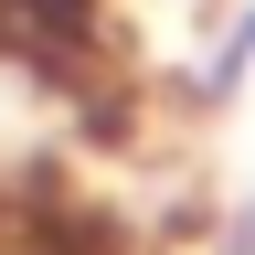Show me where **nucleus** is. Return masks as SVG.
I'll return each mask as SVG.
<instances>
[{
    "instance_id": "nucleus-2",
    "label": "nucleus",
    "mask_w": 255,
    "mask_h": 255,
    "mask_svg": "<svg viewBox=\"0 0 255 255\" xmlns=\"http://www.w3.org/2000/svg\"><path fill=\"white\" fill-rule=\"evenodd\" d=\"M255 75V11H223V43L202 53V96H245Z\"/></svg>"
},
{
    "instance_id": "nucleus-1",
    "label": "nucleus",
    "mask_w": 255,
    "mask_h": 255,
    "mask_svg": "<svg viewBox=\"0 0 255 255\" xmlns=\"http://www.w3.org/2000/svg\"><path fill=\"white\" fill-rule=\"evenodd\" d=\"M128 0H0V64H32V75H64L117 32Z\"/></svg>"
}]
</instances>
